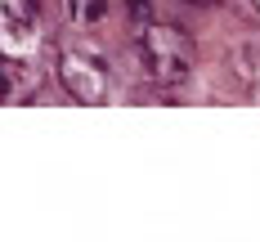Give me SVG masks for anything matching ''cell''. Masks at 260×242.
I'll return each mask as SVG.
<instances>
[{
	"mask_svg": "<svg viewBox=\"0 0 260 242\" xmlns=\"http://www.w3.org/2000/svg\"><path fill=\"white\" fill-rule=\"evenodd\" d=\"M139 58L157 85H184L193 72V41L171 23H148L139 31Z\"/></svg>",
	"mask_w": 260,
	"mask_h": 242,
	"instance_id": "6da1fadb",
	"label": "cell"
},
{
	"mask_svg": "<svg viewBox=\"0 0 260 242\" xmlns=\"http://www.w3.org/2000/svg\"><path fill=\"white\" fill-rule=\"evenodd\" d=\"M58 77L68 94L81 103H104L108 99V67L94 50H63L58 54Z\"/></svg>",
	"mask_w": 260,
	"mask_h": 242,
	"instance_id": "7a4b0ae2",
	"label": "cell"
},
{
	"mask_svg": "<svg viewBox=\"0 0 260 242\" xmlns=\"http://www.w3.org/2000/svg\"><path fill=\"white\" fill-rule=\"evenodd\" d=\"M68 9H72V23L77 27H90V23L104 18V0H72Z\"/></svg>",
	"mask_w": 260,
	"mask_h": 242,
	"instance_id": "3957f363",
	"label": "cell"
},
{
	"mask_svg": "<svg viewBox=\"0 0 260 242\" xmlns=\"http://www.w3.org/2000/svg\"><path fill=\"white\" fill-rule=\"evenodd\" d=\"M18 81H23V67L14 58H5V99L9 103H18Z\"/></svg>",
	"mask_w": 260,
	"mask_h": 242,
	"instance_id": "277c9868",
	"label": "cell"
},
{
	"mask_svg": "<svg viewBox=\"0 0 260 242\" xmlns=\"http://www.w3.org/2000/svg\"><path fill=\"white\" fill-rule=\"evenodd\" d=\"M126 9H130V18H135V23H144V27H148V18H153L148 0H126Z\"/></svg>",
	"mask_w": 260,
	"mask_h": 242,
	"instance_id": "5b68a950",
	"label": "cell"
},
{
	"mask_svg": "<svg viewBox=\"0 0 260 242\" xmlns=\"http://www.w3.org/2000/svg\"><path fill=\"white\" fill-rule=\"evenodd\" d=\"M193 5H215V0H193Z\"/></svg>",
	"mask_w": 260,
	"mask_h": 242,
	"instance_id": "8992f818",
	"label": "cell"
},
{
	"mask_svg": "<svg viewBox=\"0 0 260 242\" xmlns=\"http://www.w3.org/2000/svg\"><path fill=\"white\" fill-rule=\"evenodd\" d=\"M256 5H260V0H256Z\"/></svg>",
	"mask_w": 260,
	"mask_h": 242,
	"instance_id": "52a82bcc",
	"label": "cell"
}]
</instances>
